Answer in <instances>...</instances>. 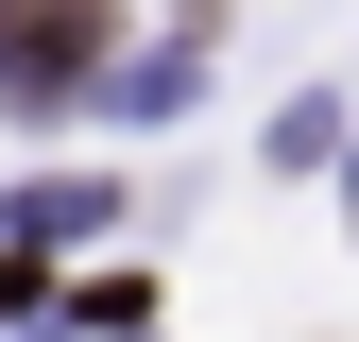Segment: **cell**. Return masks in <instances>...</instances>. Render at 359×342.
<instances>
[{
  "label": "cell",
  "mask_w": 359,
  "mask_h": 342,
  "mask_svg": "<svg viewBox=\"0 0 359 342\" xmlns=\"http://www.w3.org/2000/svg\"><path fill=\"white\" fill-rule=\"evenodd\" d=\"M86 69H103V0H0V103L52 120Z\"/></svg>",
  "instance_id": "6da1fadb"
}]
</instances>
